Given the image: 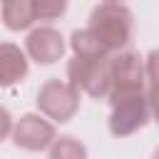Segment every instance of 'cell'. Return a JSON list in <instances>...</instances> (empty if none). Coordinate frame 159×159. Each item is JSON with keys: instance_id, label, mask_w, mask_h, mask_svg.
Instances as JSON below:
<instances>
[{"instance_id": "1", "label": "cell", "mask_w": 159, "mask_h": 159, "mask_svg": "<svg viewBox=\"0 0 159 159\" xmlns=\"http://www.w3.org/2000/svg\"><path fill=\"white\" fill-rule=\"evenodd\" d=\"M87 27L109 55H117L127 50L134 37V12L124 2H99L89 12Z\"/></svg>"}, {"instance_id": "2", "label": "cell", "mask_w": 159, "mask_h": 159, "mask_svg": "<svg viewBox=\"0 0 159 159\" xmlns=\"http://www.w3.org/2000/svg\"><path fill=\"white\" fill-rule=\"evenodd\" d=\"M67 82L92 99H107L112 89V55L109 57H80L67 62Z\"/></svg>"}, {"instance_id": "3", "label": "cell", "mask_w": 159, "mask_h": 159, "mask_svg": "<svg viewBox=\"0 0 159 159\" xmlns=\"http://www.w3.org/2000/svg\"><path fill=\"white\" fill-rule=\"evenodd\" d=\"M147 92V67H144V57L134 50H122L117 55H112V89H109V104L124 99V97H134V94H144Z\"/></svg>"}, {"instance_id": "4", "label": "cell", "mask_w": 159, "mask_h": 159, "mask_svg": "<svg viewBox=\"0 0 159 159\" xmlns=\"http://www.w3.org/2000/svg\"><path fill=\"white\" fill-rule=\"evenodd\" d=\"M80 97H82V92L72 82L52 77L37 89L35 104H37L40 114H45L50 122L65 124L80 112Z\"/></svg>"}, {"instance_id": "5", "label": "cell", "mask_w": 159, "mask_h": 159, "mask_svg": "<svg viewBox=\"0 0 159 159\" xmlns=\"http://www.w3.org/2000/svg\"><path fill=\"white\" fill-rule=\"evenodd\" d=\"M109 132L114 137H129L139 129H144L149 124L152 117V107H149V97L144 94H134V97H124L114 104H109Z\"/></svg>"}, {"instance_id": "6", "label": "cell", "mask_w": 159, "mask_h": 159, "mask_svg": "<svg viewBox=\"0 0 159 159\" xmlns=\"http://www.w3.org/2000/svg\"><path fill=\"white\" fill-rule=\"evenodd\" d=\"M10 139H12L15 147H20L25 152H42V149L52 147V142L57 139V132H55V124L45 114L27 112L15 122Z\"/></svg>"}, {"instance_id": "7", "label": "cell", "mask_w": 159, "mask_h": 159, "mask_svg": "<svg viewBox=\"0 0 159 159\" xmlns=\"http://www.w3.org/2000/svg\"><path fill=\"white\" fill-rule=\"evenodd\" d=\"M65 47L67 45H65L62 32L50 27V25L32 27L27 32V37H25V52L37 65H55L57 60H62Z\"/></svg>"}, {"instance_id": "8", "label": "cell", "mask_w": 159, "mask_h": 159, "mask_svg": "<svg viewBox=\"0 0 159 159\" xmlns=\"http://www.w3.org/2000/svg\"><path fill=\"white\" fill-rule=\"evenodd\" d=\"M27 70H30L27 52L12 42H2L0 45V82H2V87H12V84L22 82L27 77Z\"/></svg>"}, {"instance_id": "9", "label": "cell", "mask_w": 159, "mask_h": 159, "mask_svg": "<svg viewBox=\"0 0 159 159\" xmlns=\"http://www.w3.org/2000/svg\"><path fill=\"white\" fill-rule=\"evenodd\" d=\"M37 20L32 0H2V25L10 32H20L32 27V22Z\"/></svg>"}, {"instance_id": "10", "label": "cell", "mask_w": 159, "mask_h": 159, "mask_svg": "<svg viewBox=\"0 0 159 159\" xmlns=\"http://www.w3.org/2000/svg\"><path fill=\"white\" fill-rule=\"evenodd\" d=\"M70 47L75 55L80 57H109V52L104 50V45L94 37V32L89 27H82V30H75L70 35Z\"/></svg>"}, {"instance_id": "11", "label": "cell", "mask_w": 159, "mask_h": 159, "mask_svg": "<svg viewBox=\"0 0 159 159\" xmlns=\"http://www.w3.org/2000/svg\"><path fill=\"white\" fill-rule=\"evenodd\" d=\"M144 67H147V97L152 117L159 122V50H152L144 57Z\"/></svg>"}, {"instance_id": "12", "label": "cell", "mask_w": 159, "mask_h": 159, "mask_svg": "<svg viewBox=\"0 0 159 159\" xmlns=\"http://www.w3.org/2000/svg\"><path fill=\"white\" fill-rule=\"evenodd\" d=\"M47 152L50 159H87V147L72 134H60Z\"/></svg>"}, {"instance_id": "13", "label": "cell", "mask_w": 159, "mask_h": 159, "mask_svg": "<svg viewBox=\"0 0 159 159\" xmlns=\"http://www.w3.org/2000/svg\"><path fill=\"white\" fill-rule=\"evenodd\" d=\"M67 5H70V0H32L35 15H37V20H42V22L60 20V17L67 12Z\"/></svg>"}, {"instance_id": "14", "label": "cell", "mask_w": 159, "mask_h": 159, "mask_svg": "<svg viewBox=\"0 0 159 159\" xmlns=\"http://www.w3.org/2000/svg\"><path fill=\"white\" fill-rule=\"evenodd\" d=\"M152 159H159V147L154 149V154H152Z\"/></svg>"}, {"instance_id": "15", "label": "cell", "mask_w": 159, "mask_h": 159, "mask_svg": "<svg viewBox=\"0 0 159 159\" xmlns=\"http://www.w3.org/2000/svg\"><path fill=\"white\" fill-rule=\"evenodd\" d=\"M102 2H124V0H102Z\"/></svg>"}]
</instances>
